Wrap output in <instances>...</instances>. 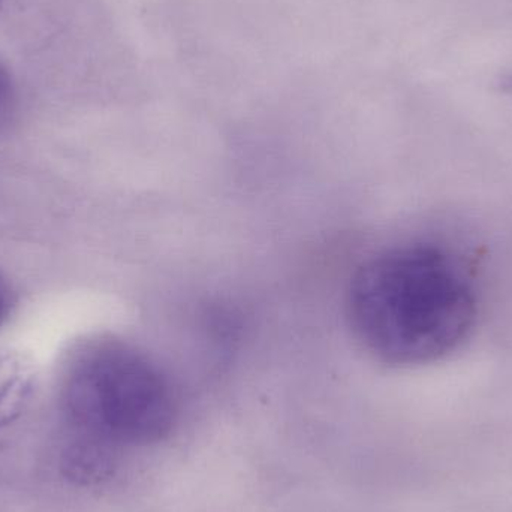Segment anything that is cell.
<instances>
[{
	"label": "cell",
	"instance_id": "6da1fadb",
	"mask_svg": "<svg viewBox=\"0 0 512 512\" xmlns=\"http://www.w3.org/2000/svg\"><path fill=\"white\" fill-rule=\"evenodd\" d=\"M349 324L370 355L390 366L433 363L465 342L478 313L462 265L426 243L367 259L349 283Z\"/></svg>",
	"mask_w": 512,
	"mask_h": 512
},
{
	"label": "cell",
	"instance_id": "5b68a950",
	"mask_svg": "<svg viewBox=\"0 0 512 512\" xmlns=\"http://www.w3.org/2000/svg\"><path fill=\"white\" fill-rule=\"evenodd\" d=\"M11 307V291H9L5 280H2V277H0V327H2L3 322L8 319L9 313H11Z\"/></svg>",
	"mask_w": 512,
	"mask_h": 512
},
{
	"label": "cell",
	"instance_id": "277c9868",
	"mask_svg": "<svg viewBox=\"0 0 512 512\" xmlns=\"http://www.w3.org/2000/svg\"><path fill=\"white\" fill-rule=\"evenodd\" d=\"M15 104L14 83L8 69L0 62V123L5 122Z\"/></svg>",
	"mask_w": 512,
	"mask_h": 512
},
{
	"label": "cell",
	"instance_id": "3957f363",
	"mask_svg": "<svg viewBox=\"0 0 512 512\" xmlns=\"http://www.w3.org/2000/svg\"><path fill=\"white\" fill-rule=\"evenodd\" d=\"M29 390L23 367L14 361L0 360V426L18 415Z\"/></svg>",
	"mask_w": 512,
	"mask_h": 512
},
{
	"label": "cell",
	"instance_id": "7a4b0ae2",
	"mask_svg": "<svg viewBox=\"0 0 512 512\" xmlns=\"http://www.w3.org/2000/svg\"><path fill=\"white\" fill-rule=\"evenodd\" d=\"M60 409L74 442L114 453L164 441L177 418L170 379L147 352L96 336L69 354Z\"/></svg>",
	"mask_w": 512,
	"mask_h": 512
}]
</instances>
